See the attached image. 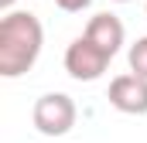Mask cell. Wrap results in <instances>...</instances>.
I'll use <instances>...</instances> for the list:
<instances>
[{"instance_id":"obj_1","label":"cell","mask_w":147,"mask_h":143,"mask_svg":"<svg viewBox=\"0 0 147 143\" xmlns=\"http://www.w3.org/2000/svg\"><path fill=\"white\" fill-rule=\"evenodd\" d=\"M45 44V27L31 10H7L0 17V75L21 78L34 68Z\"/></svg>"},{"instance_id":"obj_2","label":"cell","mask_w":147,"mask_h":143,"mask_svg":"<svg viewBox=\"0 0 147 143\" xmlns=\"http://www.w3.org/2000/svg\"><path fill=\"white\" fill-rule=\"evenodd\" d=\"M79 119V109L65 92H45L31 109V123L41 136H65Z\"/></svg>"},{"instance_id":"obj_3","label":"cell","mask_w":147,"mask_h":143,"mask_svg":"<svg viewBox=\"0 0 147 143\" xmlns=\"http://www.w3.org/2000/svg\"><path fill=\"white\" fill-rule=\"evenodd\" d=\"M113 55H106L99 44H92L89 37H75L72 44L65 48V72L72 75L75 82H96L103 78V72L110 68Z\"/></svg>"},{"instance_id":"obj_4","label":"cell","mask_w":147,"mask_h":143,"mask_svg":"<svg viewBox=\"0 0 147 143\" xmlns=\"http://www.w3.org/2000/svg\"><path fill=\"white\" fill-rule=\"evenodd\" d=\"M110 106L127 116H147V78L137 72L116 75L110 82Z\"/></svg>"},{"instance_id":"obj_5","label":"cell","mask_w":147,"mask_h":143,"mask_svg":"<svg viewBox=\"0 0 147 143\" xmlns=\"http://www.w3.org/2000/svg\"><path fill=\"white\" fill-rule=\"evenodd\" d=\"M86 37L92 41V44H99L106 55H116L120 48H123V21L120 17H113V14H96V17H89V24H86Z\"/></svg>"},{"instance_id":"obj_6","label":"cell","mask_w":147,"mask_h":143,"mask_svg":"<svg viewBox=\"0 0 147 143\" xmlns=\"http://www.w3.org/2000/svg\"><path fill=\"white\" fill-rule=\"evenodd\" d=\"M127 61H130V72H137V75L147 78V37H137V41L130 44Z\"/></svg>"},{"instance_id":"obj_7","label":"cell","mask_w":147,"mask_h":143,"mask_svg":"<svg viewBox=\"0 0 147 143\" xmlns=\"http://www.w3.org/2000/svg\"><path fill=\"white\" fill-rule=\"evenodd\" d=\"M55 3H58V7H62L65 14H79V10H86V7H89L92 0H55Z\"/></svg>"},{"instance_id":"obj_8","label":"cell","mask_w":147,"mask_h":143,"mask_svg":"<svg viewBox=\"0 0 147 143\" xmlns=\"http://www.w3.org/2000/svg\"><path fill=\"white\" fill-rule=\"evenodd\" d=\"M10 7H14V0H0V10H3V14H7Z\"/></svg>"},{"instance_id":"obj_9","label":"cell","mask_w":147,"mask_h":143,"mask_svg":"<svg viewBox=\"0 0 147 143\" xmlns=\"http://www.w3.org/2000/svg\"><path fill=\"white\" fill-rule=\"evenodd\" d=\"M116 3H130V0H116Z\"/></svg>"}]
</instances>
